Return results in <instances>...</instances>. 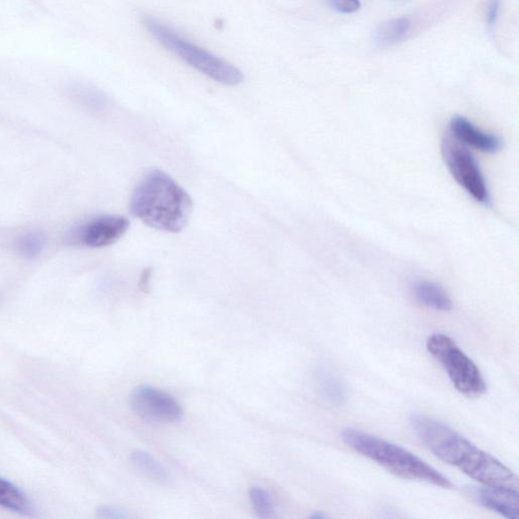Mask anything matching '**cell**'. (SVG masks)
<instances>
[{"label": "cell", "instance_id": "d6986e66", "mask_svg": "<svg viewBox=\"0 0 519 519\" xmlns=\"http://www.w3.org/2000/svg\"><path fill=\"white\" fill-rule=\"evenodd\" d=\"M96 516L105 519H125L128 518L125 510L114 506H102L96 511Z\"/></svg>", "mask_w": 519, "mask_h": 519}, {"label": "cell", "instance_id": "44dd1931", "mask_svg": "<svg viewBox=\"0 0 519 519\" xmlns=\"http://www.w3.org/2000/svg\"><path fill=\"white\" fill-rule=\"evenodd\" d=\"M150 273L149 271H144L141 276V289H145L149 287V280H150Z\"/></svg>", "mask_w": 519, "mask_h": 519}, {"label": "cell", "instance_id": "7402d4cb", "mask_svg": "<svg viewBox=\"0 0 519 519\" xmlns=\"http://www.w3.org/2000/svg\"><path fill=\"white\" fill-rule=\"evenodd\" d=\"M323 517H324V515L321 513H315V514L311 515V518H313V519H322Z\"/></svg>", "mask_w": 519, "mask_h": 519}, {"label": "cell", "instance_id": "30bf717a", "mask_svg": "<svg viewBox=\"0 0 519 519\" xmlns=\"http://www.w3.org/2000/svg\"><path fill=\"white\" fill-rule=\"evenodd\" d=\"M472 494L483 507L508 519L519 518L518 491L483 486L472 490Z\"/></svg>", "mask_w": 519, "mask_h": 519}, {"label": "cell", "instance_id": "4fadbf2b", "mask_svg": "<svg viewBox=\"0 0 519 519\" xmlns=\"http://www.w3.org/2000/svg\"><path fill=\"white\" fill-rule=\"evenodd\" d=\"M0 507L23 515H32L34 513L27 495L4 478H0Z\"/></svg>", "mask_w": 519, "mask_h": 519}, {"label": "cell", "instance_id": "ac0fdd59", "mask_svg": "<svg viewBox=\"0 0 519 519\" xmlns=\"http://www.w3.org/2000/svg\"><path fill=\"white\" fill-rule=\"evenodd\" d=\"M332 10L345 14H354L360 11V0H327Z\"/></svg>", "mask_w": 519, "mask_h": 519}, {"label": "cell", "instance_id": "ffe728a7", "mask_svg": "<svg viewBox=\"0 0 519 519\" xmlns=\"http://www.w3.org/2000/svg\"><path fill=\"white\" fill-rule=\"evenodd\" d=\"M501 0H490L488 7H487L486 19L489 26H494L496 23L499 11H500Z\"/></svg>", "mask_w": 519, "mask_h": 519}, {"label": "cell", "instance_id": "3957f363", "mask_svg": "<svg viewBox=\"0 0 519 519\" xmlns=\"http://www.w3.org/2000/svg\"><path fill=\"white\" fill-rule=\"evenodd\" d=\"M341 436L349 448L375 461L395 476L444 489L452 487L448 478L399 445L352 428L344 429Z\"/></svg>", "mask_w": 519, "mask_h": 519}, {"label": "cell", "instance_id": "5bb4252c", "mask_svg": "<svg viewBox=\"0 0 519 519\" xmlns=\"http://www.w3.org/2000/svg\"><path fill=\"white\" fill-rule=\"evenodd\" d=\"M411 30L408 19L401 18L388 21L377 30L376 41L381 47L393 46L402 42Z\"/></svg>", "mask_w": 519, "mask_h": 519}, {"label": "cell", "instance_id": "9a60e30c", "mask_svg": "<svg viewBox=\"0 0 519 519\" xmlns=\"http://www.w3.org/2000/svg\"><path fill=\"white\" fill-rule=\"evenodd\" d=\"M45 238L42 233L32 232L23 235L16 243L20 255L27 259L38 257L45 247Z\"/></svg>", "mask_w": 519, "mask_h": 519}, {"label": "cell", "instance_id": "8fae6325", "mask_svg": "<svg viewBox=\"0 0 519 519\" xmlns=\"http://www.w3.org/2000/svg\"><path fill=\"white\" fill-rule=\"evenodd\" d=\"M413 296L417 302L437 312H449L452 302L446 291L438 284L430 281H419L414 284Z\"/></svg>", "mask_w": 519, "mask_h": 519}, {"label": "cell", "instance_id": "52a82bcc", "mask_svg": "<svg viewBox=\"0 0 519 519\" xmlns=\"http://www.w3.org/2000/svg\"><path fill=\"white\" fill-rule=\"evenodd\" d=\"M130 407L144 421L172 423L183 415L181 405L174 397L156 387L141 386L130 396Z\"/></svg>", "mask_w": 519, "mask_h": 519}, {"label": "cell", "instance_id": "2e32d148", "mask_svg": "<svg viewBox=\"0 0 519 519\" xmlns=\"http://www.w3.org/2000/svg\"><path fill=\"white\" fill-rule=\"evenodd\" d=\"M250 499L255 514L260 518H269L274 510L271 495L259 487L250 490Z\"/></svg>", "mask_w": 519, "mask_h": 519}, {"label": "cell", "instance_id": "7a4b0ae2", "mask_svg": "<svg viewBox=\"0 0 519 519\" xmlns=\"http://www.w3.org/2000/svg\"><path fill=\"white\" fill-rule=\"evenodd\" d=\"M130 209L135 217L152 229L180 232L189 222L192 200L174 178L157 169L138 184Z\"/></svg>", "mask_w": 519, "mask_h": 519}, {"label": "cell", "instance_id": "9c48e42d", "mask_svg": "<svg viewBox=\"0 0 519 519\" xmlns=\"http://www.w3.org/2000/svg\"><path fill=\"white\" fill-rule=\"evenodd\" d=\"M451 132L457 141L482 152L495 153L503 146L500 137L483 132L465 117H453L451 121Z\"/></svg>", "mask_w": 519, "mask_h": 519}, {"label": "cell", "instance_id": "e0dca14e", "mask_svg": "<svg viewBox=\"0 0 519 519\" xmlns=\"http://www.w3.org/2000/svg\"><path fill=\"white\" fill-rule=\"evenodd\" d=\"M321 391L326 399L332 403L342 404L345 400V388L334 377L321 376Z\"/></svg>", "mask_w": 519, "mask_h": 519}, {"label": "cell", "instance_id": "8992f818", "mask_svg": "<svg viewBox=\"0 0 519 519\" xmlns=\"http://www.w3.org/2000/svg\"><path fill=\"white\" fill-rule=\"evenodd\" d=\"M445 165L454 180L481 205H488L490 201L488 187L478 162L465 148L446 138L442 145Z\"/></svg>", "mask_w": 519, "mask_h": 519}, {"label": "cell", "instance_id": "277c9868", "mask_svg": "<svg viewBox=\"0 0 519 519\" xmlns=\"http://www.w3.org/2000/svg\"><path fill=\"white\" fill-rule=\"evenodd\" d=\"M143 24L158 42L203 75L224 86L241 83V71L232 64L190 42L176 31L152 16L145 15Z\"/></svg>", "mask_w": 519, "mask_h": 519}, {"label": "cell", "instance_id": "7c38bea8", "mask_svg": "<svg viewBox=\"0 0 519 519\" xmlns=\"http://www.w3.org/2000/svg\"><path fill=\"white\" fill-rule=\"evenodd\" d=\"M132 461L138 472L141 473L150 480L162 486H169L173 483L172 476L168 470L154 459L150 453L143 451H136L132 454Z\"/></svg>", "mask_w": 519, "mask_h": 519}, {"label": "cell", "instance_id": "ba28073f", "mask_svg": "<svg viewBox=\"0 0 519 519\" xmlns=\"http://www.w3.org/2000/svg\"><path fill=\"white\" fill-rule=\"evenodd\" d=\"M128 219L120 215H103L73 232L71 240L89 248L113 245L127 232Z\"/></svg>", "mask_w": 519, "mask_h": 519}, {"label": "cell", "instance_id": "6da1fadb", "mask_svg": "<svg viewBox=\"0 0 519 519\" xmlns=\"http://www.w3.org/2000/svg\"><path fill=\"white\" fill-rule=\"evenodd\" d=\"M411 425L421 442L446 464L458 468L484 486L519 490L518 477L514 470L477 448L456 430L424 415H414Z\"/></svg>", "mask_w": 519, "mask_h": 519}, {"label": "cell", "instance_id": "5b68a950", "mask_svg": "<svg viewBox=\"0 0 519 519\" xmlns=\"http://www.w3.org/2000/svg\"><path fill=\"white\" fill-rule=\"evenodd\" d=\"M427 351L442 364L451 384L461 395L481 396L487 389L486 381L477 364L461 351L456 341L436 332L426 343Z\"/></svg>", "mask_w": 519, "mask_h": 519}]
</instances>
